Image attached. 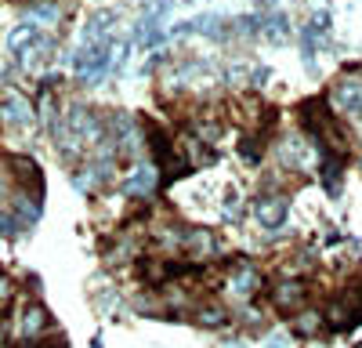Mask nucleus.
<instances>
[{
  "label": "nucleus",
  "mask_w": 362,
  "mask_h": 348,
  "mask_svg": "<svg viewBox=\"0 0 362 348\" xmlns=\"http://www.w3.org/2000/svg\"><path fill=\"white\" fill-rule=\"evenodd\" d=\"M257 286H261V276H257V269L250 265V261H239V265L228 269V290L235 298H254Z\"/></svg>",
  "instance_id": "1"
},
{
  "label": "nucleus",
  "mask_w": 362,
  "mask_h": 348,
  "mask_svg": "<svg viewBox=\"0 0 362 348\" xmlns=\"http://www.w3.org/2000/svg\"><path fill=\"white\" fill-rule=\"evenodd\" d=\"M272 301H276V308L286 312V315H290V312H300V308H305V301H308V286L300 283V279H286V283L276 286Z\"/></svg>",
  "instance_id": "2"
},
{
  "label": "nucleus",
  "mask_w": 362,
  "mask_h": 348,
  "mask_svg": "<svg viewBox=\"0 0 362 348\" xmlns=\"http://www.w3.org/2000/svg\"><path fill=\"white\" fill-rule=\"evenodd\" d=\"M8 167H11V178L29 196H40V167H37V160H29V156H8Z\"/></svg>",
  "instance_id": "3"
},
{
  "label": "nucleus",
  "mask_w": 362,
  "mask_h": 348,
  "mask_svg": "<svg viewBox=\"0 0 362 348\" xmlns=\"http://www.w3.org/2000/svg\"><path fill=\"white\" fill-rule=\"evenodd\" d=\"M254 218L264 225V228H279L283 218H286V196H261L254 203Z\"/></svg>",
  "instance_id": "4"
},
{
  "label": "nucleus",
  "mask_w": 362,
  "mask_h": 348,
  "mask_svg": "<svg viewBox=\"0 0 362 348\" xmlns=\"http://www.w3.org/2000/svg\"><path fill=\"white\" fill-rule=\"evenodd\" d=\"M47 327H51V312L44 305H29L18 315V334L22 337H40V334H47Z\"/></svg>",
  "instance_id": "5"
},
{
  "label": "nucleus",
  "mask_w": 362,
  "mask_h": 348,
  "mask_svg": "<svg viewBox=\"0 0 362 348\" xmlns=\"http://www.w3.org/2000/svg\"><path fill=\"white\" fill-rule=\"evenodd\" d=\"M337 109L341 112H351V116H362V83H341L337 95H334Z\"/></svg>",
  "instance_id": "6"
},
{
  "label": "nucleus",
  "mask_w": 362,
  "mask_h": 348,
  "mask_svg": "<svg viewBox=\"0 0 362 348\" xmlns=\"http://www.w3.org/2000/svg\"><path fill=\"white\" fill-rule=\"evenodd\" d=\"M4 116H8L11 124H29V120H33V109H29V102H25V98L8 95V98H4Z\"/></svg>",
  "instance_id": "7"
},
{
  "label": "nucleus",
  "mask_w": 362,
  "mask_h": 348,
  "mask_svg": "<svg viewBox=\"0 0 362 348\" xmlns=\"http://www.w3.org/2000/svg\"><path fill=\"white\" fill-rule=\"evenodd\" d=\"M153 185H156V170H153V167H138L131 178H127V189H131V192H148Z\"/></svg>",
  "instance_id": "8"
},
{
  "label": "nucleus",
  "mask_w": 362,
  "mask_h": 348,
  "mask_svg": "<svg viewBox=\"0 0 362 348\" xmlns=\"http://www.w3.org/2000/svg\"><path fill=\"white\" fill-rule=\"evenodd\" d=\"M196 319H199L203 327H225V319H228V315H225V308L210 305V308H199V312H196Z\"/></svg>",
  "instance_id": "9"
},
{
  "label": "nucleus",
  "mask_w": 362,
  "mask_h": 348,
  "mask_svg": "<svg viewBox=\"0 0 362 348\" xmlns=\"http://www.w3.org/2000/svg\"><path fill=\"white\" fill-rule=\"evenodd\" d=\"M319 319H322V315H315V312H300V323H297V327L305 330V334H315V330H319Z\"/></svg>",
  "instance_id": "10"
},
{
  "label": "nucleus",
  "mask_w": 362,
  "mask_h": 348,
  "mask_svg": "<svg viewBox=\"0 0 362 348\" xmlns=\"http://www.w3.org/2000/svg\"><path fill=\"white\" fill-rule=\"evenodd\" d=\"M8 298H11V279H8L4 272H0V305H4Z\"/></svg>",
  "instance_id": "11"
}]
</instances>
